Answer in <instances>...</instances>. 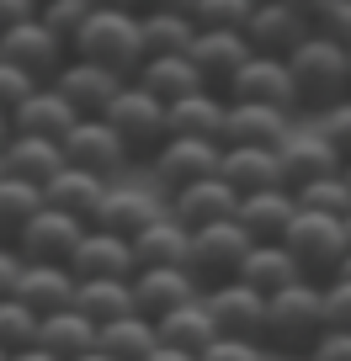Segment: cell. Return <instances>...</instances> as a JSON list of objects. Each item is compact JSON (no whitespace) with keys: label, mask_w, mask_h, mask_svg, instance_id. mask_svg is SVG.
<instances>
[{"label":"cell","mask_w":351,"mask_h":361,"mask_svg":"<svg viewBox=\"0 0 351 361\" xmlns=\"http://www.w3.org/2000/svg\"><path fill=\"white\" fill-rule=\"evenodd\" d=\"M16 282H22V255L0 245V298H16Z\"/></svg>","instance_id":"c3c4849f"},{"label":"cell","mask_w":351,"mask_h":361,"mask_svg":"<svg viewBox=\"0 0 351 361\" xmlns=\"http://www.w3.org/2000/svg\"><path fill=\"white\" fill-rule=\"evenodd\" d=\"M224 123H229V96L218 90H192L170 106V138H208V144H224Z\"/></svg>","instance_id":"603a6c76"},{"label":"cell","mask_w":351,"mask_h":361,"mask_svg":"<svg viewBox=\"0 0 351 361\" xmlns=\"http://www.w3.org/2000/svg\"><path fill=\"white\" fill-rule=\"evenodd\" d=\"M107 186H112V180L91 176V170L64 165V170H59V176L43 186V202L59 207V213H69V218H85V224H91L96 207H102V197H107Z\"/></svg>","instance_id":"83f0119b"},{"label":"cell","mask_w":351,"mask_h":361,"mask_svg":"<svg viewBox=\"0 0 351 361\" xmlns=\"http://www.w3.org/2000/svg\"><path fill=\"white\" fill-rule=\"evenodd\" d=\"M32 90H37V80L27 75V69H16V64H6V59H0V112H16Z\"/></svg>","instance_id":"bcb514c9"},{"label":"cell","mask_w":351,"mask_h":361,"mask_svg":"<svg viewBox=\"0 0 351 361\" xmlns=\"http://www.w3.org/2000/svg\"><path fill=\"white\" fill-rule=\"evenodd\" d=\"M287 6H298V11H304V16H309V22H314V11H325L330 0H287Z\"/></svg>","instance_id":"db71d44e"},{"label":"cell","mask_w":351,"mask_h":361,"mask_svg":"<svg viewBox=\"0 0 351 361\" xmlns=\"http://www.w3.org/2000/svg\"><path fill=\"white\" fill-rule=\"evenodd\" d=\"M0 59H6V64H16V69H27L37 85H48V80L69 64V43H59V37L32 16V22L11 27V32L0 37Z\"/></svg>","instance_id":"7c38bea8"},{"label":"cell","mask_w":351,"mask_h":361,"mask_svg":"<svg viewBox=\"0 0 351 361\" xmlns=\"http://www.w3.org/2000/svg\"><path fill=\"white\" fill-rule=\"evenodd\" d=\"M197 361H272L266 340H239V335H218Z\"/></svg>","instance_id":"7bdbcfd3"},{"label":"cell","mask_w":351,"mask_h":361,"mask_svg":"<svg viewBox=\"0 0 351 361\" xmlns=\"http://www.w3.org/2000/svg\"><path fill=\"white\" fill-rule=\"evenodd\" d=\"M138 32H144V59H186L197 43V22L176 11H138Z\"/></svg>","instance_id":"1f68e13d"},{"label":"cell","mask_w":351,"mask_h":361,"mask_svg":"<svg viewBox=\"0 0 351 361\" xmlns=\"http://www.w3.org/2000/svg\"><path fill=\"white\" fill-rule=\"evenodd\" d=\"M64 170V149L54 144V138H27V133H11V144H6V176L16 180H32L37 192H43L48 180Z\"/></svg>","instance_id":"f1b7e54d"},{"label":"cell","mask_w":351,"mask_h":361,"mask_svg":"<svg viewBox=\"0 0 351 361\" xmlns=\"http://www.w3.org/2000/svg\"><path fill=\"white\" fill-rule=\"evenodd\" d=\"M165 213V197L155 192V186H128V180H112L102 197V207H96L91 228H102V234H144V224H155V218Z\"/></svg>","instance_id":"5bb4252c"},{"label":"cell","mask_w":351,"mask_h":361,"mask_svg":"<svg viewBox=\"0 0 351 361\" xmlns=\"http://www.w3.org/2000/svg\"><path fill=\"white\" fill-rule=\"evenodd\" d=\"M314 133L325 138V144L340 154V165H346L351 159V96L335 102V106H325V112H314Z\"/></svg>","instance_id":"b9f144b4"},{"label":"cell","mask_w":351,"mask_h":361,"mask_svg":"<svg viewBox=\"0 0 351 361\" xmlns=\"http://www.w3.org/2000/svg\"><path fill=\"white\" fill-rule=\"evenodd\" d=\"M37 345L54 350L59 361H75L85 356V350H96V324L80 308H59V314L43 319V329H37Z\"/></svg>","instance_id":"836d02e7"},{"label":"cell","mask_w":351,"mask_h":361,"mask_svg":"<svg viewBox=\"0 0 351 361\" xmlns=\"http://www.w3.org/2000/svg\"><path fill=\"white\" fill-rule=\"evenodd\" d=\"M59 149H64V165L91 170V176H102V180H117L128 165H133V154L123 149V138H117L102 117H80V123L64 133Z\"/></svg>","instance_id":"9c48e42d"},{"label":"cell","mask_w":351,"mask_h":361,"mask_svg":"<svg viewBox=\"0 0 351 361\" xmlns=\"http://www.w3.org/2000/svg\"><path fill=\"white\" fill-rule=\"evenodd\" d=\"M197 0H138V11H176V16H192Z\"/></svg>","instance_id":"f907efd6"},{"label":"cell","mask_w":351,"mask_h":361,"mask_svg":"<svg viewBox=\"0 0 351 361\" xmlns=\"http://www.w3.org/2000/svg\"><path fill=\"white\" fill-rule=\"evenodd\" d=\"M0 361H11V356H6V350H0Z\"/></svg>","instance_id":"e7e4bbea"},{"label":"cell","mask_w":351,"mask_h":361,"mask_svg":"<svg viewBox=\"0 0 351 361\" xmlns=\"http://www.w3.org/2000/svg\"><path fill=\"white\" fill-rule=\"evenodd\" d=\"M218 159H224V144H208V138H165L144 159V170H149V186L170 202L176 192H186L197 180H213Z\"/></svg>","instance_id":"8992f818"},{"label":"cell","mask_w":351,"mask_h":361,"mask_svg":"<svg viewBox=\"0 0 351 361\" xmlns=\"http://www.w3.org/2000/svg\"><path fill=\"white\" fill-rule=\"evenodd\" d=\"M32 16H37V6H32V0H0V37L11 32V27L32 22Z\"/></svg>","instance_id":"681fc988"},{"label":"cell","mask_w":351,"mask_h":361,"mask_svg":"<svg viewBox=\"0 0 351 361\" xmlns=\"http://www.w3.org/2000/svg\"><path fill=\"white\" fill-rule=\"evenodd\" d=\"M287 69H293V85H298V106H309V112H325V106H335V102L351 96L346 48L319 37V32H309L304 43L287 54Z\"/></svg>","instance_id":"3957f363"},{"label":"cell","mask_w":351,"mask_h":361,"mask_svg":"<svg viewBox=\"0 0 351 361\" xmlns=\"http://www.w3.org/2000/svg\"><path fill=\"white\" fill-rule=\"evenodd\" d=\"M282 245H287V255L304 266L309 282H330V276L340 271V260L351 255L346 224H340V218H325V213H304V207L293 213V224H287Z\"/></svg>","instance_id":"5b68a950"},{"label":"cell","mask_w":351,"mask_h":361,"mask_svg":"<svg viewBox=\"0 0 351 361\" xmlns=\"http://www.w3.org/2000/svg\"><path fill=\"white\" fill-rule=\"evenodd\" d=\"M293 213H298L293 192L272 186V192H250V197H239L234 224L250 234V245H282V234H287V224H293Z\"/></svg>","instance_id":"44dd1931"},{"label":"cell","mask_w":351,"mask_h":361,"mask_svg":"<svg viewBox=\"0 0 351 361\" xmlns=\"http://www.w3.org/2000/svg\"><path fill=\"white\" fill-rule=\"evenodd\" d=\"M91 6H123V11H138V0H91Z\"/></svg>","instance_id":"9f6ffc18"},{"label":"cell","mask_w":351,"mask_h":361,"mask_svg":"<svg viewBox=\"0 0 351 361\" xmlns=\"http://www.w3.org/2000/svg\"><path fill=\"white\" fill-rule=\"evenodd\" d=\"M309 361H351V335L346 329H325L309 350Z\"/></svg>","instance_id":"7dc6e473"},{"label":"cell","mask_w":351,"mask_h":361,"mask_svg":"<svg viewBox=\"0 0 351 361\" xmlns=\"http://www.w3.org/2000/svg\"><path fill=\"white\" fill-rule=\"evenodd\" d=\"M335 170H340V154L319 133H287V144L277 149V180H282V192H304L309 180L335 176Z\"/></svg>","instance_id":"ac0fdd59"},{"label":"cell","mask_w":351,"mask_h":361,"mask_svg":"<svg viewBox=\"0 0 351 361\" xmlns=\"http://www.w3.org/2000/svg\"><path fill=\"white\" fill-rule=\"evenodd\" d=\"M75 287L80 282L69 276V266H27V260H22L16 298H22L37 319H48V314H59V308H75Z\"/></svg>","instance_id":"4316f807"},{"label":"cell","mask_w":351,"mask_h":361,"mask_svg":"<svg viewBox=\"0 0 351 361\" xmlns=\"http://www.w3.org/2000/svg\"><path fill=\"white\" fill-rule=\"evenodd\" d=\"M293 133V117L277 106H245L229 102V123H224V149H282Z\"/></svg>","instance_id":"ffe728a7"},{"label":"cell","mask_w":351,"mask_h":361,"mask_svg":"<svg viewBox=\"0 0 351 361\" xmlns=\"http://www.w3.org/2000/svg\"><path fill=\"white\" fill-rule=\"evenodd\" d=\"M43 207V192H37L32 180H16V176H0V245H16L32 213Z\"/></svg>","instance_id":"8d00e7d4"},{"label":"cell","mask_w":351,"mask_h":361,"mask_svg":"<svg viewBox=\"0 0 351 361\" xmlns=\"http://www.w3.org/2000/svg\"><path fill=\"white\" fill-rule=\"evenodd\" d=\"M192 69L203 75V85L208 90H218V96H229V80L245 69V59H250V43H245V32H197V43H192Z\"/></svg>","instance_id":"d6986e66"},{"label":"cell","mask_w":351,"mask_h":361,"mask_svg":"<svg viewBox=\"0 0 351 361\" xmlns=\"http://www.w3.org/2000/svg\"><path fill=\"white\" fill-rule=\"evenodd\" d=\"M335 276H346V282H351V255H346V260H340V271H335Z\"/></svg>","instance_id":"680465c9"},{"label":"cell","mask_w":351,"mask_h":361,"mask_svg":"<svg viewBox=\"0 0 351 361\" xmlns=\"http://www.w3.org/2000/svg\"><path fill=\"white\" fill-rule=\"evenodd\" d=\"M11 144V112H0V149Z\"/></svg>","instance_id":"11a10c76"},{"label":"cell","mask_w":351,"mask_h":361,"mask_svg":"<svg viewBox=\"0 0 351 361\" xmlns=\"http://www.w3.org/2000/svg\"><path fill=\"white\" fill-rule=\"evenodd\" d=\"M218 176L229 180L234 197H250V192H272L282 186L277 180V149H224L218 159Z\"/></svg>","instance_id":"4dcf8cb0"},{"label":"cell","mask_w":351,"mask_h":361,"mask_svg":"<svg viewBox=\"0 0 351 361\" xmlns=\"http://www.w3.org/2000/svg\"><path fill=\"white\" fill-rule=\"evenodd\" d=\"M256 6H261V0H256Z\"/></svg>","instance_id":"003e7915"},{"label":"cell","mask_w":351,"mask_h":361,"mask_svg":"<svg viewBox=\"0 0 351 361\" xmlns=\"http://www.w3.org/2000/svg\"><path fill=\"white\" fill-rule=\"evenodd\" d=\"M133 85L149 90L155 102L176 106L182 96L203 90V75L192 69V59H144V64H138V75H133Z\"/></svg>","instance_id":"d6a6232c"},{"label":"cell","mask_w":351,"mask_h":361,"mask_svg":"<svg viewBox=\"0 0 351 361\" xmlns=\"http://www.w3.org/2000/svg\"><path fill=\"white\" fill-rule=\"evenodd\" d=\"M91 11H96L91 0H48V6H37V22H43L59 43H75L80 27L91 22Z\"/></svg>","instance_id":"60d3db41"},{"label":"cell","mask_w":351,"mask_h":361,"mask_svg":"<svg viewBox=\"0 0 351 361\" xmlns=\"http://www.w3.org/2000/svg\"><path fill=\"white\" fill-rule=\"evenodd\" d=\"M133 245V260L138 271H160V266H186V245H192V228L176 224L170 218V207L155 218V224H144V234L128 239Z\"/></svg>","instance_id":"d4e9b609"},{"label":"cell","mask_w":351,"mask_h":361,"mask_svg":"<svg viewBox=\"0 0 351 361\" xmlns=\"http://www.w3.org/2000/svg\"><path fill=\"white\" fill-rule=\"evenodd\" d=\"M37 329H43V319H37L22 298H0V350H6V356L37 345Z\"/></svg>","instance_id":"f35d334b"},{"label":"cell","mask_w":351,"mask_h":361,"mask_svg":"<svg viewBox=\"0 0 351 361\" xmlns=\"http://www.w3.org/2000/svg\"><path fill=\"white\" fill-rule=\"evenodd\" d=\"M165 207H170V218H176V224H186V228H208V224H224V218H234L239 197L229 192V180H224V176H213V180H197V186L176 192Z\"/></svg>","instance_id":"cb8c5ba5"},{"label":"cell","mask_w":351,"mask_h":361,"mask_svg":"<svg viewBox=\"0 0 351 361\" xmlns=\"http://www.w3.org/2000/svg\"><path fill=\"white\" fill-rule=\"evenodd\" d=\"M133 245L123 234H102V228H85V239L69 255V276L75 282H133Z\"/></svg>","instance_id":"4fadbf2b"},{"label":"cell","mask_w":351,"mask_h":361,"mask_svg":"<svg viewBox=\"0 0 351 361\" xmlns=\"http://www.w3.org/2000/svg\"><path fill=\"white\" fill-rule=\"evenodd\" d=\"M11 361H59V356H54V350H43V345H27V350H16Z\"/></svg>","instance_id":"f5cc1de1"},{"label":"cell","mask_w":351,"mask_h":361,"mask_svg":"<svg viewBox=\"0 0 351 361\" xmlns=\"http://www.w3.org/2000/svg\"><path fill=\"white\" fill-rule=\"evenodd\" d=\"M102 123L123 138V149H128L133 159H149V154L170 138V106L155 102L149 90H138L133 80H128V85L112 96V106L102 112Z\"/></svg>","instance_id":"277c9868"},{"label":"cell","mask_w":351,"mask_h":361,"mask_svg":"<svg viewBox=\"0 0 351 361\" xmlns=\"http://www.w3.org/2000/svg\"><path fill=\"white\" fill-rule=\"evenodd\" d=\"M75 361H112L107 350H85V356H75Z\"/></svg>","instance_id":"6f0895ef"},{"label":"cell","mask_w":351,"mask_h":361,"mask_svg":"<svg viewBox=\"0 0 351 361\" xmlns=\"http://www.w3.org/2000/svg\"><path fill=\"white\" fill-rule=\"evenodd\" d=\"M80 123V112L59 96L54 85H37L32 96H27L22 106L11 112V133H27V138H54V144H64V133Z\"/></svg>","instance_id":"7402d4cb"},{"label":"cell","mask_w":351,"mask_h":361,"mask_svg":"<svg viewBox=\"0 0 351 361\" xmlns=\"http://www.w3.org/2000/svg\"><path fill=\"white\" fill-rule=\"evenodd\" d=\"M239 282L256 287L261 298H272V293H287V287L309 282V276H304V266L287 255V245H250L245 266H239Z\"/></svg>","instance_id":"484cf974"},{"label":"cell","mask_w":351,"mask_h":361,"mask_svg":"<svg viewBox=\"0 0 351 361\" xmlns=\"http://www.w3.org/2000/svg\"><path fill=\"white\" fill-rule=\"evenodd\" d=\"M160 345V335H155V324L149 319H117V324H102L96 329V350H107L112 361H144L149 350Z\"/></svg>","instance_id":"d590c367"},{"label":"cell","mask_w":351,"mask_h":361,"mask_svg":"<svg viewBox=\"0 0 351 361\" xmlns=\"http://www.w3.org/2000/svg\"><path fill=\"white\" fill-rule=\"evenodd\" d=\"M250 255V234L224 218V224H208V228H192V245H186V271H192L203 287H218V282H234L239 266Z\"/></svg>","instance_id":"52a82bcc"},{"label":"cell","mask_w":351,"mask_h":361,"mask_svg":"<svg viewBox=\"0 0 351 361\" xmlns=\"http://www.w3.org/2000/svg\"><path fill=\"white\" fill-rule=\"evenodd\" d=\"M155 335H160V345H176V350H192V356H203V350L218 340V324H213V314H208L203 293H197L192 303H182L176 314L160 319Z\"/></svg>","instance_id":"f546056e"},{"label":"cell","mask_w":351,"mask_h":361,"mask_svg":"<svg viewBox=\"0 0 351 361\" xmlns=\"http://www.w3.org/2000/svg\"><path fill=\"white\" fill-rule=\"evenodd\" d=\"M48 85H54L80 117H102L107 106H112V96L128 85V80H123V75H112V69H102V64H80V59H69V64L59 69Z\"/></svg>","instance_id":"e0dca14e"},{"label":"cell","mask_w":351,"mask_h":361,"mask_svg":"<svg viewBox=\"0 0 351 361\" xmlns=\"http://www.w3.org/2000/svg\"><path fill=\"white\" fill-rule=\"evenodd\" d=\"M340 224H346V245H351V213H346V218H340Z\"/></svg>","instance_id":"94428289"},{"label":"cell","mask_w":351,"mask_h":361,"mask_svg":"<svg viewBox=\"0 0 351 361\" xmlns=\"http://www.w3.org/2000/svg\"><path fill=\"white\" fill-rule=\"evenodd\" d=\"M144 361H197V356H192V350H176V345H155Z\"/></svg>","instance_id":"816d5d0a"},{"label":"cell","mask_w":351,"mask_h":361,"mask_svg":"<svg viewBox=\"0 0 351 361\" xmlns=\"http://www.w3.org/2000/svg\"><path fill=\"white\" fill-rule=\"evenodd\" d=\"M32 6H48V0H32Z\"/></svg>","instance_id":"be15d7a7"},{"label":"cell","mask_w":351,"mask_h":361,"mask_svg":"<svg viewBox=\"0 0 351 361\" xmlns=\"http://www.w3.org/2000/svg\"><path fill=\"white\" fill-rule=\"evenodd\" d=\"M319 335H325V293H319V282H298L287 293L266 298V324H261L266 350L309 356Z\"/></svg>","instance_id":"7a4b0ae2"},{"label":"cell","mask_w":351,"mask_h":361,"mask_svg":"<svg viewBox=\"0 0 351 361\" xmlns=\"http://www.w3.org/2000/svg\"><path fill=\"white\" fill-rule=\"evenodd\" d=\"M309 32H314V22H309L298 6H287V0H261L256 11H250V22H245L250 54H266V59H287Z\"/></svg>","instance_id":"8fae6325"},{"label":"cell","mask_w":351,"mask_h":361,"mask_svg":"<svg viewBox=\"0 0 351 361\" xmlns=\"http://www.w3.org/2000/svg\"><path fill=\"white\" fill-rule=\"evenodd\" d=\"M340 176H346V186H351V159H346V165H340Z\"/></svg>","instance_id":"91938a15"},{"label":"cell","mask_w":351,"mask_h":361,"mask_svg":"<svg viewBox=\"0 0 351 361\" xmlns=\"http://www.w3.org/2000/svg\"><path fill=\"white\" fill-rule=\"evenodd\" d=\"M0 176H6V149H0Z\"/></svg>","instance_id":"6125c7cd"},{"label":"cell","mask_w":351,"mask_h":361,"mask_svg":"<svg viewBox=\"0 0 351 361\" xmlns=\"http://www.w3.org/2000/svg\"><path fill=\"white\" fill-rule=\"evenodd\" d=\"M197 293H203V282H197L186 266L133 271V308H138V319H149V324H160L165 314H176L182 303H192Z\"/></svg>","instance_id":"9a60e30c"},{"label":"cell","mask_w":351,"mask_h":361,"mask_svg":"<svg viewBox=\"0 0 351 361\" xmlns=\"http://www.w3.org/2000/svg\"><path fill=\"white\" fill-rule=\"evenodd\" d=\"M85 218H69V213H59V207H37L32 213V224L16 234V255L27 260V266H69V255H75V245L85 239Z\"/></svg>","instance_id":"ba28073f"},{"label":"cell","mask_w":351,"mask_h":361,"mask_svg":"<svg viewBox=\"0 0 351 361\" xmlns=\"http://www.w3.org/2000/svg\"><path fill=\"white\" fill-rule=\"evenodd\" d=\"M203 303L213 314L218 335H239V340H261V324H266V298L256 287L234 282H218V287H203Z\"/></svg>","instance_id":"2e32d148"},{"label":"cell","mask_w":351,"mask_h":361,"mask_svg":"<svg viewBox=\"0 0 351 361\" xmlns=\"http://www.w3.org/2000/svg\"><path fill=\"white\" fill-rule=\"evenodd\" d=\"M256 0H197L192 6V22L197 32H245Z\"/></svg>","instance_id":"ab89813d"},{"label":"cell","mask_w":351,"mask_h":361,"mask_svg":"<svg viewBox=\"0 0 351 361\" xmlns=\"http://www.w3.org/2000/svg\"><path fill=\"white\" fill-rule=\"evenodd\" d=\"M75 308L91 319L96 329L117 324V319H133V282H80L75 287Z\"/></svg>","instance_id":"e575fe53"},{"label":"cell","mask_w":351,"mask_h":361,"mask_svg":"<svg viewBox=\"0 0 351 361\" xmlns=\"http://www.w3.org/2000/svg\"><path fill=\"white\" fill-rule=\"evenodd\" d=\"M229 102H245V106H277V112L293 117V112H298V85H293V69H287V59L250 54V59H245V69L229 80Z\"/></svg>","instance_id":"30bf717a"},{"label":"cell","mask_w":351,"mask_h":361,"mask_svg":"<svg viewBox=\"0 0 351 361\" xmlns=\"http://www.w3.org/2000/svg\"><path fill=\"white\" fill-rule=\"evenodd\" d=\"M69 59H80V64H102V69H112V75L133 80L138 64H144L138 11H123V6H96L91 22L80 27V37L69 43Z\"/></svg>","instance_id":"6da1fadb"},{"label":"cell","mask_w":351,"mask_h":361,"mask_svg":"<svg viewBox=\"0 0 351 361\" xmlns=\"http://www.w3.org/2000/svg\"><path fill=\"white\" fill-rule=\"evenodd\" d=\"M293 202L304 207V213H325V218H346L351 213V186H346V176H319V180H309L304 192H293Z\"/></svg>","instance_id":"74e56055"},{"label":"cell","mask_w":351,"mask_h":361,"mask_svg":"<svg viewBox=\"0 0 351 361\" xmlns=\"http://www.w3.org/2000/svg\"><path fill=\"white\" fill-rule=\"evenodd\" d=\"M319 293H325V329H346L351 335V282L330 276V282H319Z\"/></svg>","instance_id":"ee69618b"},{"label":"cell","mask_w":351,"mask_h":361,"mask_svg":"<svg viewBox=\"0 0 351 361\" xmlns=\"http://www.w3.org/2000/svg\"><path fill=\"white\" fill-rule=\"evenodd\" d=\"M314 32L340 43V48H351V0H330L325 11H314Z\"/></svg>","instance_id":"f6af8a7d"},{"label":"cell","mask_w":351,"mask_h":361,"mask_svg":"<svg viewBox=\"0 0 351 361\" xmlns=\"http://www.w3.org/2000/svg\"><path fill=\"white\" fill-rule=\"evenodd\" d=\"M346 59H351V48H346Z\"/></svg>","instance_id":"03108f58"}]
</instances>
